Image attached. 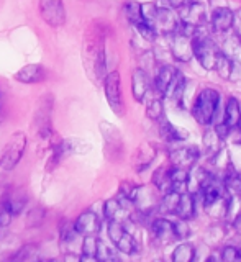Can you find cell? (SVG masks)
<instances>
[{"label":"cell","mask_w":241,"mask_h":262,"mask_svg":"<svg viewBox=\"0 0 241 262\" xmlns=\"http://www.w3.org/2000/svg\"><path fill=\"white\" fill-rule=\"evenodd\" d=\"M218 105H220V92L209 87L200 90V94L197 95L190 110H192V115L198 125L209 126L215 120V115L218 112Z\"/></svg>","instance_id":"obj_1"},{"label":"cell","mask_w":241,"mask_h":262,"mask_svg":"<svg viewBox=\"0 0 241 262\" xmlns=\"http://www.w3.org/2000/svg\"><path fill=\"white\" fill-rule=\"evenodd\" d=\"M205 27H200L197 30L192 46H194V57H197V61L200 62V66L207 71H212L215 68V62H217L218 56L222 53V49L217 46V43L204 33Z\"/></svg>","instance_id":"obj_2"},{"label":"cell","mask_w":241,"mask_h":262,"mask_svg":"<svg viewBox=\"0 0 241 262\" xmlns=\"http://www.w3.org/2000/svg\"><path fill=\"white\" fill-rule=\"evenodd\" d=\"M25 147H27V136H25V133H22V131H18V133H15L10 138V141L7 143L2 159H0V167L7 172L12 170L16 164L20 162Z\"/></svg>","instance_id":"obj_3"},{"label":"cell","mask_w":241,"mask_h":262,"mask_svg":"<svg viewBox=\"0 0 241 262\" xmlns=\"http://www.w3.org/2000/svg\"><path fill=\"white\" fill-rule=\"evenodd\" d=\"M149 25L156 30V33L171 35V33L176 31L179 25V15L171 7H156V12Z\"/></svg>","instance_id":"obj_4"},{"label":"cell","mask_w":241,"mask_h":262,"mask_svg":"<svg viewBox=\"0 0 241 262\" xmlns=\"http://www.w3.org/2000/svg\"><path fill=\"white\" fill-rule=\"evenodd\" d=\"M194 38L179 30L171 33V51L179 62H189L194 57Z\"/></svg>","instance_id":"obj_5"},{"label":"cell","mask_w":241,"mask_h":262,"mask_svg":"<svg viewBox=\"0 0 241 262\" xmlns=\"http://www.w3.org/2000/svg\"><path fill=\"white\" fill-rule=\"evenodd\" d=\"M179 20L192 25V27H205L207 25V7L202 2L192 0L187 5L179 8Z\"/></svg>","instance_id":"obj_6"},{"label":"cell","mask_w":241,"mask_h":262,"mask_svg":"<svg viewBox=\"0 0 241 262\" xmlns=\"http://www.w3.org/2000/svg\"><path fill=\"white\" fill-rule=\"evenodd\" d=\"M39 12L43 20L51 27H61L66 21L63 0H39Z\"/></svg>","instance_id":"obj_7"},{"label":"cell","mask_w":241,"mask_h":262,"mask_svg":"<svg viewBox=\"0 0 241 262\" xmlns=\"http://www.w3.org/2000/svg\"><path fill=\"white\" fill-rule=\"evenodd\" d=\"M105 97L110 103V108L115 113H122V90H120V74L117 71H113L110 74H107L105 77Z\"/></svg>","instance_id":"obj_8"},{"label":"cell","mask_w":241,"mask_h":262,"mask_svg":"<svg viewBox=\"0 0 241 262\" xmlns=\"http://www.w3.org/2000/svg\"><path fill=\"white\" fill-rule=\"evenodd\" d=\"M151 236L154 243L161 246H168L172 241H176V233H174V223L166 218H156L151 221Z\"/></svg>","instance_id":"obj_9"},{"label":"cell","mask_w":241,"mask_h":262,"mask_svg":"<svg viewBox=\"0 0 241 262\" xmlns=\"http://www.w3.org/2000/svg\"><path fill=\"white\" fill-rule=\"evenodd\" d=\"M210 25L215 33H228L235 25V13L228 7L215 8L210 16Z\"/></svg>","instance_id":"obj_10"},{"label":"cell","mask_w":241,"mask_h":262,"mask_svg":"<svg viewBox=\"0 0 241 262\" xmlns=\"http://www.w3.org/2000/svg\"><path fill=\"white\" fill-rule=\"evenodd\" d=\"M74 228L81 236L87 234H98V231L102 229V221L97 216V213L94 211H84L77 216V220L74 221Z\"/></svg>","instance_id":"obj_11"},{"label":"cell","mask_w":241,"mask_h":262,"mask_svg":"<svg viewBox=\"0 0 241 262\" xmlns=\"http://www.w3.org/2000/svg\"><path fill=\"white\" fill-rule=\"evenodd\" d=\"M198 159V149L194 146H179L171 151V162L174 167L190 169Z\"/></svg>","instance_id":"obj_12"},{"label":"cell","mask_w":241,"mask_h":262,"mask_svg":"<svg viewBox=\"0 0 241 262\" xmlns=\"http://www.w3.org/2000/svg\"><path fill=\"white\" fill-rule=\"evenodd\" d=\"M149 76L145 69H136L133 72V77H131V92H133V97L136 98L138 102H143L145 97L149 90Z\"/></svg>","instance_id":"obj_13"},{"label":"cell","mask_w":241,"mask_h":262,"mask_svg":"<svg viewBox=\"0 0 241 262\" xmlns=\"http://www.w3.org/2000/svg\"><path fill=\"white\" fill-rule=\"evenodd\" d=\"M2 207H5L8 211L12 213V215H20V213L23 211L25 208V205H27V195H25L23 190H18V188H13L12 192H8L5 196H4V200H2Z\"/></svg>","instance_id":"obj_14"},{"label":"cell","mask_w":241,"mask_h":262,"mask_svg":"<svg viewBox=\"0 0 241 262\" xmlns=\"http://www.w3.org/2000/svg\"><path fill=\"white\" fill-rule=\"evenodd\" d=\"M104 216L107 221H123L130 220V211L122 205L118 199H110L104 203Z\"/></svg>","instance_id":"obj_15"},{"label":"cell","mask_w":241,"mask_h":262,"mask_svg":"<svg viewBox=\"0 0 241 262\" xmlns=\"http://www.w3.org/2000/svg\"><path fill=\"white\" fill-rule=\"evenodd\" d=\"M15 79L23 84H35L45 79V69L43 66L39 64H28L23 66V68L15 74Z\"/></svg>","instance_id":"obj_16"},{"label":"cell","mask_w":241,"mask_h":262,"mask_svg":"<svg viewBox=\"0 0 241 262\" xmlns=\"http://www.w3.org/2000/svg\"><path fill=\"white\" fill-rule=\"evenodd\" d=\"M195 215V195L190 192H184L179 196V203H177V210H176V216L180 220H190Z\"/></svg>","instance_id":"obj_17"},{"label":"cell","mask_w":241,"mask_h":262,"mask_svg":"<svg viewBox=\"0 0 241 262\" xmlns=\"http://www.w3.org/2000/svg\"><path fill=\"white\" fill-rule=\"evenodd\" d=\"M176 71L177 69L171 68V66H168V64L161 66V68H159V71H157L156 77H154V89H156V92L159 94V95L164 97L166 90L169 89L174 76H176Z\"/></svg>","instance_id":"obj_18"},{"label":"cell","mask_w":241,"mask_h":262,"mask_svg":"<svg viewBox=\"0 0 241 262\" xmlns=\"http://www.w3.org/2000/svg\"><path fill=\"white\" fill-rule=\"evenodd\" d=\"M161 138L166 143H180L187 138V133L184 128L174 126L171 121L164 120L161 123Z\"/></svg>","instance_id":"obj_19"},{"label":"cell","mask_w":241,"mask_h":262,"mask_svg":"<svg viewBox=\"0 0 241 262\" xmlns=\"http://www.w3.org/2000/svg\"><path fill=\"white\" fill-rule=\"evenodd\" d=\"M241 118V106H239V102L236 100L235 97H230L227 100V105H225V118L223 121L227 123V125L233 129L238 126V121Z\"/></svg>","instance_id":"obj_20"},{"label":"cell","mask_w":241,"mask_h":262,"mask_svg":"<svg viewBox=\"0 0 241 262\" xmlns=\"http://www.w3.org/2000/svg\"><path fill=\"white\" fill-rule=\"evenodd\" d=\"M179 196L180 193L177 192H166L163 195V199L157 203V210L161 213H166V215H176L177 210V203H179Z\"/></svg>","instance_id":"obj_21"},{"label":"cell","mask_w":241,"mask_h":262,"mask_svg":"<svg viewBox=\"0 0 241 262\" xmlns=\"http://www.w3.org/2000/svg\"><path fill=\"white\" fill-rule=\"evenodd\" d=\"M115 248L120 252H125V254H135L138 252L139 246H138V241L135 239V236H133L128 229H125L123 234L120 236V239L115 243Z\"/></svg>","instance_id":"obj_22"},{"label":"cell","mask_w":241,"mask_h":262,"mask_svg":"<svg viewBox=\"0 0 241 262\" xmlns=\"http://www.w3.org/2000/svg\"><path fill=\"white\" fill-rule=\"evenodd\" d=\"M233 68H235V62L231 57H228L225 53H220L217 62H215V71L217 74L225 80H231V74H233Z\"/></svg>","instance_id":"obj_23"},{"label":"cell","mask_w":241,"mask_h":262,"mask_svg":"<svg viewBox=\"0 0 241 262\" xmlns=\"http://www.w3.org/2000/svg\"><path fill=\"white\" fill-rule=\"evenodd\" d=\"M97 236L95 234H87L84 236V239H82V254L79 256L81 260H97L95 257V252H97Z\"/></svg>","instance_id":"obj_24"},{"label":"cell","mask_w":241,"mask_h":262,"mask_svg":"<svg viewBox=\"0 0 241 262\" xmlns=\"http://www.w3.org/2000/svg\"><path fill=\"white\" fill-rule=\"evenodd\" d=\"M223 187H225V190L230 193V195H241V174L228 169L227 170V176L223 179Z\"/></svg>","instance_id":"obj_25"},{"label":"cell","mask_w":241,"mask_h":262,"mask_svg":"<svg viewBox=\"0 0 241 262\" xmlns=\"http://www.w3.org/2000/svg\"><path fill=\"white\" fill-rule=\"evenodd\" d=\"M195 257V248L190 243H180L172 252L174 262H190Z\"/></svg>","instance_id":"obj_26"},{"label":"cell","mask_w":241,"mask_h":262,"mask_svg":"<svg viewBox=\"0 0 241 262\" xmlns=\"http://www.w3.org/2000/svg\"><path fill=\"white\" fill-rule=\"evenodd\" d=\"M153 184L156 185L157 190H161L163 193L171 192V177H169V167H159L153 176Z\"/></svg>","instance_id":"obj_27"},{"label":"cell","mask_w":241,"mask_h":262,"mask_svg":"<svg viewBox=\"0 0 241 262\" xmlns=\"http://www.w3.org/2000/svg\"><path fill=\"white\" fill-rule=\"evenodd\" d=\"M154 154H156L154 147H151L149 144H143V146L139 147L138 158H136V164H135L138 172H141L145 167H148L149 164H151V161L154 159Z\"/></svg>","instance_id":"obj_28"},{"label":"cell","mask_w":241,"mask_h":262,"mask_svg":"<svg viewBox=\"0 0 241 262\" xmlns=\"http://www.w3.org/2000/svg\"><path fill=\"white\" fill-rule=\"evenodd\" d=\"M79 233L76 231V228H74V223H69V221H66V223L61 225V244L63 246H72L79 239Z\"/></svg>","instance_id":"obj_29"},{"label":"cell","mask_w":241,"mask_h":262,"mask_svg":"<svg viewBox=\"0 0 241 262\" xmlns=\"http://www.w3.org/2000/svg\"><path fill=\"white\" fill-rule=\"evenodd\" d=\"M123 10H125V15H127V18L133 25H136L139 21H145L143 20V13H141V4L135 2V0H130V2L125 4Z\"/></svg>","instance_id":"obj_30"},{"label":"cell","mask_w":241,"mask_h":262,"mask_svg":"<svg viewBox=\"0 0 241 262\" xmlns=\"http://www.w3.org/2000/svg\"><path fill=\"white\" fill-rule=\"evenodd\" d=\"M95 257H97V260H107V262H109V260H117L118 254H117V249L110 248V246H107L104 241L98 239Z\"/></svg>","instance_id":"obj_31"},{"label":"cell","mask_w":241,"mask_h":262,"mask_svg":"<svg viewBox=\"0 0 241 262\" xmlns=\"http://www.w3.org/2000/svg\"><path fill=\"white\" fill-rule=\"evenodd\" d=\"M163 113H164V105H163V100L161 98H153L151 102H149L148 108H146V115L149 120H161L163 118Z\"/></svg>","instance_id":"obj_32"},{"label":"cell","mask_w":241,"mask_h":262,"mask_svg":"<svg viewBox=\"0 0 241 262\" xmlns=\"http://www.w3.org/2000/svg\"><path fill=\"white\" fill-rule=\"evenodd\" d=\"M220 259L225 262H241V248H238V246H227L222 251Z\"/></svg>","instance_id":"obj_33"},{"label":"cell","mask_w":241,"mask_h":262,"mask_svg":"<svg viewBox=\"0 0 241 262\" xmlns=\"http://www.w3.org/2000/svg\"><path fill=\"white\" fill-rule=\"evenodd\" d=\"M135 27H136V30H138L139 35L143 36L146 41H153V39L156 38V35H157L156 30H154L149 23H146V21H139V23L135 25Z\"/></svg>","instance_id":"obj_34"},{"label":"cell","mask_w":241,"mask_h":262,"mask_svg":"<svg viewBox=\"0 0 241 262\" xmlns=\"http://www.w3.org/2000/svg\"><path fill=\"white\" fill-rule=\"evenodd\" d=\"M174 233H176L177 239H187L190 234V226L187 223V220H180L174 223Z\"/></svg>","instance_id":"obj_35"},{"label":"cell","mask_w":241,"mask_h":262,"mask_svg":"<svg viewBox=\"0 0 241 262\" xmlns=\"http://www.w3.org/2000/svg\"><path fill=\"white\" fill-rule=\"evenodd\" d=\"M12 218H13L12 213L8 211L5 207L0 205V228H7L8 225L12 223Z\"/></svg>","instance_id":"obj_36"},{"label":"cell","mask_w":241,"mask_h":262,"mask_svg":"<svg viewBox=\"0 0 241 262\" xmlns=\"http://www.w3.org/2000/svg\"><path fill=\"white\" fill-rule=\"evenodd\" d=\"M31 252H35V246H25V248L20 249L18 256H15L16 259H28L31 257Z\"/></svg>","instance_id":"obj_37"},{"label":"cell","mask_w":241,"mask_h":262,"mask_svg":"<svg viewBox=\"0 0 241 262\" xmlns=\"http://www.w3.org/2000/svg\"><path fill=\"white\" fill-rule=\"evenodd\" d=\"M189 2H192V0H168L169 7H171V8H177V10H179L180 7L187 5Z\"/></svg>","instance_id":"obj_38"}]
</instances>
